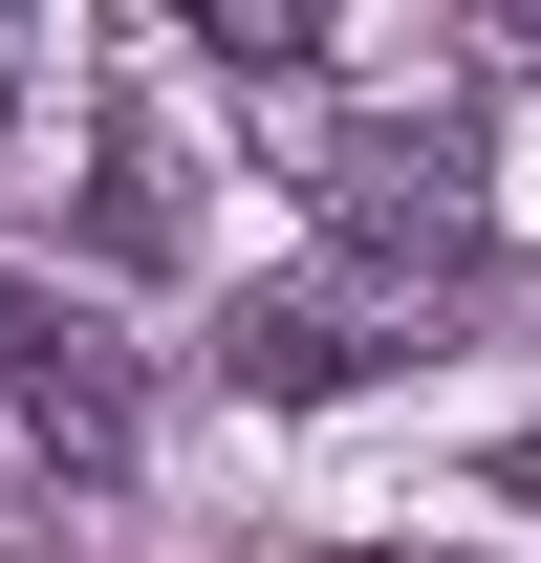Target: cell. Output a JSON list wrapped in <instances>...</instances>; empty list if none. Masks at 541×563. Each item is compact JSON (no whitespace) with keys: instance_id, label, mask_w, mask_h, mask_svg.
<instances>
[{"instance_id":"1","label":"cell","mask_w":541,"mask_h":563,"mask_svg":"<svg viewBox=\"0 0 541 563\" xmlns=\"http://www.w3.org/2000/svg\"><path fill=\"white\" fill-rule=\"evenodd\" d=\"M0 412L44 433L66 477H131L152 455V368L109 303H66V261H0Z\"/></svg>"},{"instance_id":"7","label":"cell","mask_w":541,"mask_h":563,"mask_svg":"<svg viewBox=\"0 0 541 563\" xmlns=\"http://www.w3.org/2000/svg\"><path fill=\"white\" fill-rule=\"evenodd\" d=\"M368 563H411V542H368Z\"/></svg>"},{"instance_id":"6","label":"cell","mask_w":541,"mask_h":563,"mask_svg":"<svg viewBox=\"0 0 541 563\" xmlns=\"http://www.w3.org/2000/svg\"><path fill=\"white\" fill-rule=\"evenodd\" d=\"M0 131H22V22H0Z\"/></svg>"},{"instance_id":"2","label":"cell","mask_w":541,"mask_h":563,"mask_svg":"<svg viewBox=\"0 0 541 563\" xmlns=\"http://www.w3.org/2000/svg\"><path fill=\"white\" fill-rule=\"evenodd\" d=\"M303 196L368 282H476L498 261V196H476V131H325L303 152Z\"/></svg>"},{"instance_id":"4","label":"cell","mask_w":541,"mask_h":563,"mask_svg":"<svg viewBox=\"0 0 541 563\" xmlns=\"http://www.w3.org/2000/svg\"><path fill=\"white\" fill-rule=\"evenodd\" d=\"M87 239H109V261H174V131H152L131 87H109V131H87Z\"/></svg>"},{"instance_id":"3","label":"cell","mask_w":541,"mask_h":563,"mask_svg":"<svg viewBox=\"0 0 541 563\" xmlns=\"http://www.w3.org/2000/svg\"><path fill=\"white\" fill-rule=\"evenodd\" d=\"M368 368H390V325H368V303H325V282L239 303V390H368Z\"/></svg>"},{"instance_id":"5","label":"cell","mask_w":541,"mask_h":563,"mask_svg":"<svg viewBox=\"0 0 541 563\" xmlns=\"http://www.w3.org/2000/svg\"><path fill=\"white\" fill-rule=\"evenodd\" d=\"M196 44H217V66H261V87L325 66V22H303V0H196Z\"/></svg>"}]
</instances>
